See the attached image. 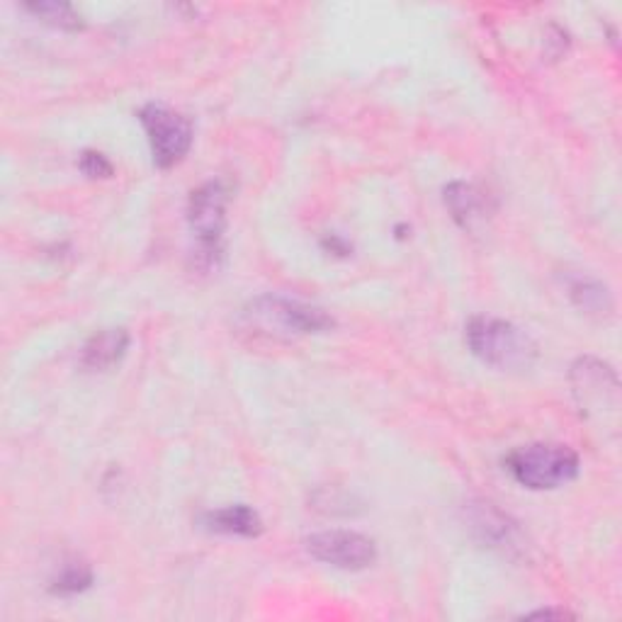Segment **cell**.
<instances>
[{
	"mask_svg": "<svg viewBox=\"0 0 622 622\" xmlns=\"http://www.w3.org/2000/svg\"><path fill=\"white\" fill-rule=\"evenodd\" d=\"M91 584H93L91 569H88L85 564L73 562V564H66L57 579L51 581V594L73 596V594L85 591V588H91Z\"/></svg>",
	"mask_w": 622,
	"mask_h": 622,
	"instance_id": "5bb4252c",
	"label": "cell"
},
{
	"mask_svg": "<svg viewBox=\"0 0 622 622\" xmlns=\"http://www.w3.org/2000/svg\"><path fill=\"white\" fill-rule=\"evenodd\" d=\"M528 618H557V620H564V618H572V613H566V610H535V613H530Z\"/></svg>",
	"mask_w": 622,
	"mask_h": 622,
	"instance_id": "e0dca14e",
	"label": "cell"
},
{
	"mask_svg": "<svg viewBox=\"0 0 622 622\" xmlns=\"http://www.w3.org/2000/svg\"><path fill=\"white\" fill-rule=\"evenodd\" d=\"M307 550L314 560L336 566V569H368L377 560V548L368 535L353 530H326L307 540Z\"/></svg>",
	"mask_w": 622,
	"mask_h": 622,
	"instance_id": "8992f818",
	"label": "cell"
},
{
	"mask_svg": "<svg viewBox=\"0 0 622 622\" xmlns=\"http://www.w3.org/2000/svg\"><path fill=\"white\" fill-rule=\"evenodd\" d=\"M572 382H574V394L579 396L584 408L601 406L606 404V399L613 402L618 392V377L613 368H608L606 362L594 358H584L574 365Z\"/></svg>",
	"mask_w": 622,
	"mask_h": 622,
	"instance_id": "52a82bcc",
	"label": "cell"
},
{
	"mask_svg": "<svg viewBox=\"0 0 622 622\" xmlns=\"http://www.w3.org/2000/svg\"><path fill=\"white\" fill-rule=\"evenodd\" d=\"M141 127L147 131L153 163L159 169H171L193 147V122L165 105H147L139 113Z\"/></svg>",
	"mask_w": 622,
	"mask_h": 622,
	"instance_id": "277c9868",
	"label": "cell"
},
{
	"mask_svg": "<svg viewBox=\"0 0 622 622\" xmlns=\"http://www.w3.org/2000/svg\"><path fill=\"white\" fill-rule=\"evenodd\" d=\"M81 171L88 177H110L115 169L100 151H85L81 156Z\"/></svg>",
	"mask_w": 622,
	"mask_h": 622,
	"instance_id": "9a60e30c",
	"label": "cell"
},
{
	"mask_svg": "<svg viewBox=\"0 0 622 622\" xmlns=\"http://www.w3.org/2000/svg\"><path fill=\"white\" fill-rule=\"evenodd\" d=\"M466 346L482 362L498 370H526L538 355V346L526 331L494 316H474L466 324Z\"/></svg>",
	"mask_w": 622,
	"mask_h": 622,
	"instance_id": "7a4b0ae2",
	"label": "cell"
},
{
	"mask_svg": "<svg viewBox=\"0 0 622 622\" xmlns=\"http://www.w3.org/2000/svg\"><path fill=\"white\" fill-rule=\"evenodd\" d=\"M506 470L520 486L532 492H550L576 480L579 454L557 442H532L508 454Z\"/></svg>",
	"mask_w": 622,
	"mask_h": 622,
	"instance_id": "3957f363",
	"label": "cell"
},
{
	"mask_svg": "<svg viewBox=\"0 0 622 622\" xmlns=\"http://www.w3.org/2000/svg\"><path fill=\"white\" fill-rule=\"evenodd\" d=\"M569 295L576 302V307L584 309L586 314H598L603 316L613 309V302H610V295L601 283L596 280H586V277H579L569 285Z\"/></svg>",
	"mask_w": 622,
	"mask_h": 622,
	"instance_id": "7c38bea8",
	"label": "cell"
},
{
	"mask_svg": "<svg viewBox=\"0 0 622 622\" xmlns=\"http://www.w3.org/2000/svg\"><path fill=\"white\" fill-rule=\"evenodd\" d=\"M27 10L35 18L44 20L47 25H54V27H61V30L83 27L81 15H78L71 5H66V3H32L27 5Z\"/></svg>",
	"mask_w": 622,
	"mask_h": 622,
	"instance_id": "4fadbf2b",
	"label": "cell"
},
{
	"mask_svg": "<svg viewBox=\"0 0 622 622\" xmlns=\"http://www.w3.org/2000/svg\"><path fill=\"white\" fill-rule=\"evenodd\" d=\"M227 199L224 183L209 181L199 185L187 203V224L207 258H215L221 251L227 229Z\"/></svg>",
	"mask_w": 622,
	"mask_h": 622,
	"instance_id": "5b68a950",
	"label": "cell"
},
{
	"mask_svg": "<svg viewBox=\"0 0 622 622\" xmlns=\"http://www.w3.org/2000/svg\"><path fill=\"white\" fill-rule=\"evenodd\" d=\"M446 207L450 209L452 219L458 221L462 229H474L480 221L488 215V199L486 195L470 183H450L446 187Z\"/></svg>",
	"mask_w": 622,
	"mask_h": 622,
	"instance_id": "ba28073f",
	"label": "cell"
},
{
	"mask_svg": "<svg viewBox=\"0 0 622 622\" xmlns=\"http://www.w3.org/2000/svg\"><path fill=\"white\" fill-rule=\"evenodd\" d=\"M324 246H329L331 251H336L338 255H348V253H350L348 243H346V241H341L338 237H331V239H326V241H324Z\"/></svg>",
	"mask_w": 622,
	"mask_h": 622,
	"instance_id": "2e32d148",
	"label": "cell"
},
{
	"mask_svg": "<svg viewBox=\"0 0 622 622\" xmlns=\"http://www.w3.org/2000/svg\"><path fill=\"white\" fill-rule=\"evenodd\" d=\"M241 321L246 324L249 331L280 341L309 336V333H321L333 326V319L324 309L277 295L253 299V302L243 309Z\"/></svg>",
	"mask_w": 622,
	"mask_h": 622,
	"instance_id": "6da1fadb",
	"label": "cell"
},
{
	"mask_svg": "<svg viewBox=\"0 0 622 622\" xmlns=\"http://www.w3.org/2000/svg\"><path fill=\"white\" fill-rule=\"evenodd\" d=\"M474 526L492 548H504V550L516 548V535H518L516 526L508 523V518L502 514V510L492 508V504H482L476 508Z\"/></svg>",
	"mask_w": 622,
	"mask_h": 622,
	"instance_id": "8fae6325",
	"label": "cell"
},
{
	"mask_svg": "<svg viewBox=\"0 0 622 622\" xmlns=\"http://www.w3.org/2000/svg\"><path fill=\"white\" fill-rule=\"evenodd\" d=\"M205 526L221 535L237 538H258L263 532V520L251 506H227L205 516Z\"/></svg>",
	"mask_w": 622,
	"mask_h": 622,
	"instance_id": "30bf717a",
	"label": "cell"
},
{
	"mask_svg": "<svg viewBox=\"0 0 622 622\" xmlns=\"http://www.w3.org/2000/svg\"><path fill=\"white\" fill-rule=\"evenodd\" d=\"M129 346V333L125 329L100 331L85 343L81 353V362L88 370H110L115 362L125 358Z\"/></svg>",
	"mask_w": 622,
	"mask_h": 622,
	"instance_id": "9c48e42d",
	"label": "cell"
}]
</instances>
